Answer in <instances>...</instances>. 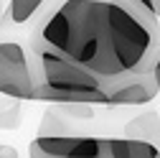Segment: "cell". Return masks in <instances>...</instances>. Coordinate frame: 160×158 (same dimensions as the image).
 I'll return each instance as SVG.
<instances>
[{
	"label": "cell",
	"instance_id": "obj_1",
	"mask_svg": "<svg viewBox=\"0 0 160 158\" xmlns=\"http://www.w3.org/2000/svg\"><path fill=\"white\" fill-rule=\"evenodd\" d=\"M41 44L112 89L127 76L155 69L160 21L127 0H61L41 26Z\"/></svg>",
	"mask_w": 160,
	"mask_h": 158
},
{
	"label": "cell",
	"instance_id": "obj_2",
	"mask_svg": "<svg viewBox=\"0 0 160 158\" xmlns=\"http://www.w3.org/2000/svg\"><path fill=\"white\" fill-rule=\"evenodd\" d=\"M36 100L56 105H109L107 89L99 79L71 59L48 49L46 44H36Z\"/></svg>",
	"mask_w": 160,
	"mask_h": 158
},
{
	"label": "cell",
	"instance_id": "obj_3",
	"mask_svg": "<svg viewBox=\"0 0 160 158\" xmlns=\"http://www.w3.org/2000/svg\"><path fill=\"white\" fill-rule=\"evenodd\" d=\"M36 66L18 41L0 44V94L13 100H36Z\"/></svg>",
	"mask_w": 160,
	"mask_h": 158
},
{
	"label": "cell",
	"instance_id": "obj_4",
	"mask_svg": "<svg viewBox=\"0 0 160 158\" xmlns=\"http://www.w3.org/2000/svg\"><path fill=\"white\" fill-rule=\"evenodd\" d=\"M31 153L38 158H109L107 138L89 135H38Z\"/></svg>",
	"mask_w": 160,
	"mask_h": 158
},
{
	"label": "cell",
	"instance_id": "obj_5",
	"mask_svg": "<svg viewBox=\"0 0 160 158\" xmlns=\"http://www.w3.org/2000/svg\"><path fill=\"white\" fill-rule=\"evenodd\" d=\"M160 94V82L155 79V74H135L127 76L122 82H117L112 89H107L109 97V105H119V107H127V105H148L150 100Z\"/></svg>",
	"mask_w": 160,
	"mask_h": 158
},
{
	"label": "cell",
	"instance_id": "obj_6",
	"mask_svg": "<svg viewBox=\"0 0 160 158\" xmlns=\"http://www.w3.org/2000/svg\"><path fill=\"white\" fill-rule=\"evenodd\" d=\"M125 138L127 140H142L150 143L160 150V115L155 110H145L142 115L127 120L125 125Z\"/></svg>",
	"mask_w": 160,
	"mask_h": 158
},
{
	"label": "cell",
	"instance_id": "obj_7",
	"mask_svg": "<svg viewBox=\"0 0 160 158\" xmlns=\"http://www.w3.org/2000/svg\"><path fill=\"white\" fill-rule=\"evenodd\" d=\"M109 158H160V150L142 140H127V138H107Z\"/></svg>",
	"mask_w": 160,
	"mask_h": 158
},
{
	"label": "cell",
	"instance_id": "obj_8",
	"mask_svg": "<svg viewBox=\"0 0 160 158\" xmlns=\"http://www.w3.org/2000/svg\"><path fill=\"white\" fill-rule=\"evenodd\" d=\"M46 3V0H8V21L10 23H26L33 18V13Z\"/></svg>",
	"mask_w": 160,
	"mask_h": 158
},
{
	"label": "cell",
	"instance_id": "obj_9",
	"mask_svg": "<svg viewBox=\"0 0 160 158\" xmlns=\"http://www.w3.org/2000/svg\"><path fill=\"white\" fill-rule=\"evenodd\" d=\"M0 158H18L15 148H5V145H0Z\"/></svg>",
	"mask_w": 160,
	"mask_h": 158
},
{
	"label": "cell",
	"instance_id": "obj_10",
	"mask_svg": "<svg viewBox=\"0 0 160 158\" xmlns=\"http://www.w3.org/2000/svg\"><path fill=\"white\" fill-rule=\"evenodd\" d=\"M152 8H155V15H158V21H160V0H152Z\"/></svg>",
	"mask_w": 160,
	"mask_h": 158
},
{
	"label": "cell",
	"instance_id": "obj_11",
	"mask_svg": "<svg viewBox=\"0 0 160 158\" xmlns=\"http://www.w3.org/2000/svg\"><path fill=\"white\" fill-rule=\"evenodd\" d=\"M31 158H38V155H33V153H31Z\"/></svg>",
	"mask_w": 160,
	"mask_h": 158
}]
</instances>
